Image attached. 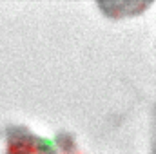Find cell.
Wrapping results in <instances>:
<instances>
[{"label":"cell","instance_id":"1","mask_svg":"<svg viewBox=\"0 0 156 154\" xmlns=\"http://www.w3.org/2000/svg\"><path fill=\"white\" fill-rule=\"evenodd\" d=\"M7 154H56L53 143L33 134L26 127H9Z\"/></svg>","mask_w":156,"mask_h":154},{"label":"cell","instance_id":"2","mask_svg":"<svg viewBox=\"0 0 156 154\" xmlns=\"http://www.w3.org/2000/svg\"><path fill=\"white\" fill-rule=\"evenodd\" d=\"M151 154H156V114H154V131H153V151Z\"/></svg>","mask_w":156,"mask_h":154}]
</instances>
